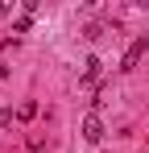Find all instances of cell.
Returning a JSON list of instances; mask_svg holds the SVG:
<instances>
[{
  "label": "cell",
  "mask_w": 149,
  "mask_h": 153,
  "mask_svg": "<svg viewBox=\"0 0 149 153\" xmlns=\"http://www.w3.org/2000/svg\"><path fill=\"white\" fill-rule=\"evenodd\" d=\"M83 137H87V141H91V145H95L99 137H104V120H99L95 112H91V116H87V120H83Z\"/></svg>",
  "instance_id": "1"
},
{
  "label": "cell",
  "mask_w": 149,
  "mask_h": 153,
  "mask_svg": "<svg viewBox=\"0 0 149 153\" xmlns=\"http://www.w3.org/2000/svg\"><path fill=\"white\" fill-rule=\"evenodd\" d=\"M141 50H145V37L128 46V54H124V66H120V71H133V66H137V58H141Z\"/></svg>",
  "instance_id": "2"
},
{
  "label": "cell",
  "mask_w": 149,
  "mask_h": 153,
  "mask_svg": "<svg viewBox=\"0 0 149 153\" xmlns=\"http://www.w3.org/2000/svg\"><path fill=\"white\" fill-rule=\"evenodd\" d=\"M99 71H104V62H99V58H87V71H83V83H91V79H99Z\"/></svg>",
  "instance_id": "3"
},
{
  "label": "cell",
  "mask_w": 149,
  "mask_h": 153,
  "mask_svg": "<svg viewBox=\"0 0 149 153\" xmlns=\"http://www.w3.org/2000/svg\"><path fill=\"white\" fill-rule=\"evenodd\" d=\"M13 124V108H0V128H8Z\"/></svg>",
  "instance_id": "4"
},
{
  "label": "cell",
  "mask_w": 149,
  "mask_h": 153,
  "mask_svg": "<svg viewBox=\"0 0 149 153\" xmlns=\"http://www.w3.org/2000/svg\"><path fill=\"white\" fill-rule=\"evenodd\" d=\"M145 46H149V33H145Z\"/></svg>",
  "instance_id": "5"
}]
</instances>
